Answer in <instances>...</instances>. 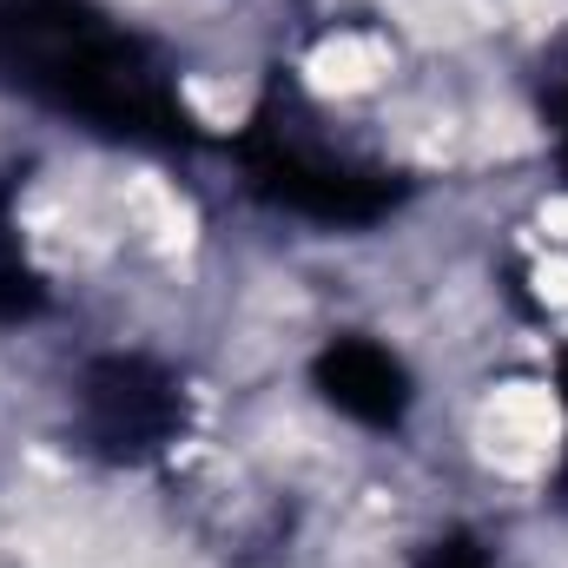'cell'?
<instances>
[{
	"instance_id": "7",
	"label": "cell",
	"mask_w": 568,
	"mask_h": 568,
	"mask_svg": "<svg viewBox=\"0 0 568 568\" xmlns=\"http://www.w3.org/2000/svg\"><path fill=\"white\" fill-rule=\"evenodd\" d=\"M549 145H556V172L568 179V67L549 80Z\"/></svg>"
},
{
	"instance_id": "5",
	"label": "cell",
	"mask_w": 568,
	"mask_h": 568,
	"mask_svg": "<svg viewBox=\"0 0 568 568\" xmlns=\"http://www.w3.org/2000/svg\"><path fill=\"white\" fill-rule=\"evenodd\" d=\"M47 278L27 265L20 232H13V179H0V324H33L47 317Z\"/></svg>"
},
{
	"instance_id": "4",
	"label": "cell",
	"mask_w": 568,
	"mask_h": 568,
	"mask_svg": "<svg viewBox=\"0 0 568 568\" xmlns=\"http://www.w3.org/2000/svg\"><path fill=\"white\" fill-rule=\"evenodd\" d=\"M311 384H317V397L344 417V424L357 429H377V436H390V429L410 424V404H417V377H410V364L390 351V344H377V337H331L317 357H311Z\"/></svg>"
},
{
	"instance_id": "2",
	"label": "cell",
	"mask_w": 568,
	"mask_h": 568,
	"mask_svg": "<svg viewBox=\"0 0 568 568\" xmlns=\"http://www.w3.org/2000/svg\"><path fill=\"white\" fill-rule=\"evenodd\" d=\"M232 159H239L252 199H265L272 212H291L304 225H324V232L384 225L410 199V179H397L390 165L304 133L284 93L258 100V113L245 120V133L232 145Z\"/></svg>"
},
{
	"instance_id": "6",
	"label": "cell",
	"mask_w": 568,
	"mask_h": 568,
	"mask_svg": "<svg viewBox=\"0 0 568 568\" xmlns=\"http://www.w3.org/2000/svg\"><path fill=\"white\" fill-rule=\"evenodd\" d=\"M410 568H509L483 536H469V529H443V536H424L417 542V556Z\"/></svg>"
},
{
	"instance_id": "3",
	"label": "cell",
	"mask_w": 568,
	"mask_h": 568,
	"mask_svg": "<svg viewBox=\"0 0 568 568\" xmlns=\"http://www.w3.org/2000/svg\"><path fill=\"white\" fill-rule=\"evenodd\" d=\"M192 429V390L145 351H106L73 377V449L113 469L159 463Z\"/></svg>"
},
{
	"instance_id": "8",
	"label": "cell",
	"mask_w": 568,
	"mask_h": 568,
	"mask_svg": "<svg viewBox=\"0 0 568 568\" xmlns=\"http://www.w3.org/2000/svg\"><path fill=\"white\" fill-rule=\"evenodd\" d=\"M556 397H562V463H556V503L568 509V351H556Z\"/></svg>"
},
{
	"instance_id": "1",
	"label": "cell",
	"mask_w": 568,
	"mask_h": 568,
	"mask_svg": "<svg viewBox=\"0 0 568 568\" xmlns=\"http://www.w3.org/2000/svg\"><path fill=\"white\" fill-rule=\"evenodd\" d=\"M0 93L113 145H199L179 60L100 0H0Z\"/></svg>"
}]
</instances>
